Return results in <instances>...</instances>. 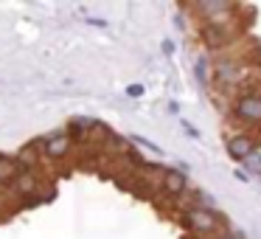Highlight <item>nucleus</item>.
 Returning <instances> with one entry per match:
<instances>
[{"mask_svg":"<svg viewBox=\"0 0 261 239\" xmlns=\"http://www.w3.org/2000/svg\"><path fill=\"white\" fill-rule=\"evenodd\" d=\"M186 225L194 228L197 233H214L216 228H219V217H216L214 211H208V208H197V205H194V208L186 214Z\"/></svg>","mask_w":261,"mask_h":239,"instance_id":"f257e3e1","label":"nucleus"},{"mask_svg":"<svg viewBox=\"0 0 261 239\" xmlns=\"http://www.w3.org/2000/svg\"><path fill=\"white\" fill-rule=\"evenodd\" d=\"M236 115L250 124H261V93H247L236 102Z\"/></svg>","mask_w":261,"mask_h":239,"instance_id":"f03ea898","label":"nucleus"},{"mask_svg":"<svg viewBox=\"0 0 261 239\" xmlns=\"http://www.w3.org/2000/svg\"><path fill=\"white\" fill-rule=\"evenodd\" d=\"M40 147L45 149V158H62V155H68V149H70V135L65 130H59V132H51V135H45L40 141Z\"/></svg>","mask_w":261,"mask_h":239,"instance_id":"7ed1b4c3","label":"nucleus"},{"mask_svg":"<svg viewBox=\"0 0 261 239\" xmlns=\"http://www.w3.org/2000/svg\"><path fill=\"white\" fill-rule=\"evenodd\" d=\"M227 152H230L233 160H242L244 163V160L255 152V144H253V138H247V135H230L227 138Z\"/></svg>","mask_w":261,"mask_h":239,"instance_id":"20e7f679","label":"nucleus"},{"mask_svg":"<svg viewBox=\"0 0 261 239\" xmlns=\"http://www.w3.org/2000/svg\"><path fill=\"white\" fill-rule=\"evenodd\" d=\"M242 76H244V68L239 62H219V65H216V82H219L222 87L239 85Z\"/></svg>","mask_w":261,"mask_h":239,"instance_id":"39448f33","label":"nucleus"},{"mask_svg":"<svg viewBox=\"0 0 261 239\" xmlns=\"http://www.w3.org/2000/svg\"><path fill=\"white\" fill-rule=\"evenodd\" d=\"M186 186H188V180H186V175H182L180 169H166V175H163V192L169 194V197H180V194L186 192Z\"/></svg>","mask_w":261,"mask_h":239,"instance_id":"423d86ee","label":"nucleus"},{"mask_svg":"<svg viewBox=\"0 0 261 239\" xmlns=\"http://www.w3.org/2000/svg\"><path fill=\"white\" fill-rule=\"evenodd\" d=\"M205 42H208L211 48H225L227 42H230V31H227L225 23H211L208 29H205Z\"/></svg>","mask_w":261,"mask_h":239,"instance_id":"0eeeda50","label":"nucleus"},{"mask_svg":"<svg viewBox=\"0 0 261 239\" xmlns=\"http://www.w3.org/2000/svg\"><path fill=\"white\" fill-rule=\"evenodd\" d=\"M20 175V166H17V158H9V155H0V180L3 183H12L17 180Z\"/></svg>","mask_w":261,"mask_h":239,"instance_id":"6e6552de","label":"nucleus"},{"mask_svg":"<svg viewBox=\"0 0 261 239\" xmlns=\"http://www.w3.org/2000/svg\"><path fill=\"white\" fill-rule=\"evenodd\" d=\"M14 188H17L20 194H25V197H34V188H37L34 175H31V172H20L17 180H14Z\"/></svg>","mask_w":261,"mask_h":239,"instance_id":"1a4fd4ad","label":"nucleus"},{"mask_svg":"<svg viewBox=\"0 0 261 239\" xmlns=\"http://www.w3.org/2000/svg\"><path fill=\"white\" fill-rule=\"evenodd\" d=\"M244 169L250 172V175H255V177H261V155L258 152H253L247 160H244Z\"/></svg>","mask_w":261,"mask_h":239,"instance_id":"9d476101","label":"nucleus"},{"mask_svg":"<svg viewBox=\"0 0 261 239\" xmlns=\"http://www.w3.org/2000/svg\"><path fill=\"white\" fill-rule=\"evenodd\" d=\"M194 197H197V208H208V211H214V197H208L205 192H197Z\"/></svg>","mask_w":261,"mask_h":239,"instance_id":"9b49d317","label":"nucleus"},{"mask_svg":"<svg viewBox=\"0 0 261 239\" xmlns=\"http://www.w3.org/2000/svg\"><path fill=\"white\" fill-rule=\"evenodd\" d=\"M107 149H115V152H121V149H126V141L121 135H107Z\"/></svg>","mask_w":261,"mask_h":239,"instance_id":"f8f14e48","label":"nucleus"},{"mask_svg":"<svg viewBox=\"0 0 261 239\" xmlns=\"http://www.w3.org/2000/svg\"><path fill=\"white\" fill-rule=\"evenodd\" d=\"M205 68H208V62L199 59V62H197V79L202 82V85H208V70H205Z\"/></svg>","mask_w":261,"mask_h":239,"instance_id":"ddd939ff","label":"nucleus"},{"mask_svg":"<svg viewBox=\"0 0 261 239\" xmlns=\"http://www.w3.org/2000/svg\"><path fill=\"white\" fill-rule=\"evenodd\" d=\"M143 90H146V87H143V85H129V87H126V96L138 99V96H143Z\"/></svg>","mask_w":261,"mask_h":239,"instance_id":"4468645a","label":"nucleus"},{"mask_svg":"<svg viewBox=\"0 0 261 239\" xmlns=\"http://www.w3.org/2000/svg\"><path fill=\"white\" fill-rule=\"evenodd\" d=\"M186 132H188V135H191V138H199L197 127H191V124H186Z\"/></svg>","mask_w":261,"mask_h":239,"instance_id":"2eb2a0df","label":"nucleus"},{"mask_svg":"<svg viewBox=\"0 0 261 239\" xmlns=\"http://www.w3.org/2000/svg\"><path fill=\"white\" fill-rule=\"evenodd\" d=\"M216 239H233V233H225V236H216Z\"/></svg>","mask_w":261,"mask_h":239,"instance_id":"dca6fc26","label":"nucleus"},{"mask_svg":"<svg viewBox=\"0 0 261 239\" xmlns=\"http://www.w3.org/2000/svg\"><path fill=\"white\" fill-rule=\"evenodd\" d=\"M0 186H3V180H0Z\"/></svg>","mask_w":261,"mask_h":239,"instance_id":"f3484780","label":"nucleus"}]
</instances>
